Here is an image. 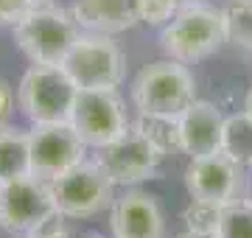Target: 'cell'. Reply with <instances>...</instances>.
<instances>
[{
    "label": "cell",
    "instance_id": "1",
    "mask_svg": "<svg viewBox=\"0 0 252 238\" xmlns=\"http://www.w3.org/2000/svg\"><path fill=\"white\" fill-rule=\"evenodd\" d=\"M174 143V120H149L129 123L124 135L112 143L93 149V160L104 168L115 188H137L140 182L157 179Z\"/></svg>",
    "mask_w": 252,
    "mask_h": 238
},
{
    "label": "cell",
    "instance_id": "2",
    "mask_svg": "<svg viewBox=\"0 0 252 238\" xmlns=\"http://www.w3.org/2000/svg\"><path fill=\"white\" fill-rule=\"evenodd\" d=\"M196 98V79L188 64L177 59H157L146 64L132 82V104L140 118L174 120Z\"/></svg>",
    "mask_w": 252,
    "mask_h": 238
},
{
    "label": "cell",
    "instance_id": "3",
    "mask_svg": "<svg viewBox=\"0 0 252 238\" xmlns=\"http://www.w3.org/2000/svg\"><path fill=\"white\" fill-rule=\"evenodd\" d=\"M160 45L168 59L182 64H196L213 56L224 45V26L221 9L210 3H190L182 6L160 31Z\"/></svg>",
    "mask_w": 252,
    "mask_h": 238
},
{
    "label": "cell",
    "instance_id": "4",
    "mask_svg": "<svg viewBox=\"0 0 252 238\" xmlns=\"http://www.w3.org/2000/svg\"><path fill=\"white\" fill-rule=\"evenodd\" d=\"M81 28L73 11L39 3L14 26V42L31 64H62Z\"/></svg>",
    "mask_w": 252,
    "mask_h": 238
},
{
    "label": "cell",
    "instance_id": "5",
    "mask_svg": "<svg viewBox=\"0 0 252 238\" xmlns=\"http://www.w3.org/2000/svg\"><path fill=\"white\" fill-rule=\"evenodd\" d=\"M79 87L62 70V64H31L17 87V104L31 126L70 123Z\"/></svg>",
    "mask_w": 252,
    "mask_h": 238
},
{
    "label": "cell",
    "instance_id": "6",
    "mask_svg": "<svg viewBox=\"0 0 252 238\" xmlns=\"http://www.w3.org/2000/svg\"><path fill=\"white\" fill-rule=\"evenodd\" d=\"M51 193L59 219H93L109 210L115 199V185L93 157L81 160L70 171L51 179Z\"/></svg>",
    "mask_w": 252,
    "mask_h": 238
},
{
    "label": "cell",
    "instance_id": "7",
    "mask_svg": "<svg viewBox=\"0 0 252 238\" xmlns=\"http://www.w3.org/2000/svg\"><path fill=\"white\" fill-rule=\"evenodd\" d=\"M62 70L79 90L118 87L126 79V56L109 34L81 31L62 62Z\"/></svg>",
    "mask_w": 252,
    "mask_h": 238
},
{
    "label": "cell",
    "instance_id": "8",
    "mask_svg": "<svg viewBox=\"0 0 252 238\" xmlns=\"http://www.w3.org/2000/svg\"><path fill=\"white\" fill-rule=\"evenodd\" d=\"M56 216L59 213H56V202L48 179L26 174L0 185V227L3 230L28 236L42 224L54 221Z\"/></svg>",
    "mask_w": 252,
    "mask_h": 238
},
{
    "label": "cell",
    "instance_id": "9",
    "mask_svg": "<svg viewBox=\"0 0 252 238\" xmlns=\"http://www.w3.org/2000/svg\"><path fill=\"white\" fill-rule=\"evenodd\" d=\"M129 123L132 120L126 118L118 87H93L76 92L70 126L79 132V138L87 143L90 151L112 143L118 135H124Z\"/></svg>",
    "mask_w": 252,
    "mask_h": 238
},
{
    "label": "cell",
    "instance_id": "10",
    "mask_svg": "<svg viewBox=\"0 0 252 238\" xmlns=\"http://www.w3.org/2000/svg\"><path fill=\"white\" fill-rule=\"evenodd\" d=\"M28 157L31 174L51 182L54 177L87 160L90 149L70 123H42L28 132Z\"/></svg>",
    "mask_w": 252,
    "mask_h": 238
},
{
    "label": "cell",
    "instance_id": "11",
    "mask_svg": "<svg viewBox=\"0 0 252 238\" xmlns=\"http://www.w3.org/2000/svg\"><path fill=\"white\" fill-rule=\"evenodd\" d=\"M250 171L233 163L227 154L213 151L205 157H190L185 165V191L190 199H207L227 205L247 196Z\"/></svg>",
    "mask_w": 252,
    "mask_h": 238
},
{
    "label": "cell",
    "instance_id": "12",
    "mask_svg": "<svg viewBox=\"0 0 252 238\" xmlns=\"http://www.w3.org/2000/svg\"><path fill=\"white\" fill-rule=\"evenodd\" d=\"M112 238H165V213L143 188H124L109 205Z\"/></svg>",
    "mask_w": 252,
    "mask_h": 238
},
{
    "label": "cell",
    "instance_id": "13",
    "mask_svg": "<svg viewBox=\"0 0 252 238\" xmlns=\"http://www.w3.org/2000/svg\"><path fill=\"white\" fill-rule=\"evenodd\" d=\"M221 126L224 112L210 101L193 98L185 110L174 118V143L177 151L190 157H205L219 151L221 146Z\"/></svg>",
    "mask_w": 252,
    "mask_h": 238
},
{
    "label": "cell",
    "instance_id": "14",
    "mask_svg": "<svg viewBox=\"0 0 252 238\" xmlns=\"http://www.w3.org/2000/svg\"><path fill=\"white\" fill-rule=\"evenodd\" d=\"M70 11L81 31L109 34V37L124 34L140 23L137 0H76Z\"/></svg>",
    "mask_w": 252,
    "mask_h": 238
},
{
    "label": "cell",
    "instance_id": "15",
    "mask_svg": "<svg viewBox=\"0 0 252 238\" xmlns=\"http://www.w3.org/2000/svg\"><path fill=\"white\" fill-rule=\"evenodd\" d=\"M31 174V157H28V132L14 126H0V185Z\"/></svg>",
    "mask_w": 252,
    "mask_h": 238
},
{
    "label": "cell",
    "instance_id": "16",
    "mask_svg": "<svg viewBox=\"0 0 252 238\" xmlns=\"http://www.w3.org/2000/svg\"><path fill=\"white\" fill-rule=\"evenodd\" d=\"M221 154H227L233 163L241 168L252 171V118L247 112H233L224 115V126H221Z\"/></svg>",
    "mask_w": 252,
    "mask_h": 238
},
{
    "label": "cell",
    "instance_id": "17",
    "mask_svg": "<svg viewBox=\"0 0 252 238\" xmlns=\"http://www.w3.org/2000/svg\"><path fill=\"white\" fill-rule=\"evenodd\" d=\"M224 42L252 51V0H227L221 6Z\"/></svg>",
    "mask_w": 252,
    "mask_h": 238
},
{
    "label": "cell",
    "instance_id": "18",
    "mask_svg": "<svg viewBox=\"0 0 252 238\" xmlns=\"http://www.w3.org/2000/svg\"><path fill=\"white\" fill-rule=\"evenodd\" d=\"M213 238H252V199L241 196L221 208L219 230Z\"/></svg>",
    "mask_w": 252,
    "mask_h": 238
},
{
    "label": "cell",
    "instance_id": "19",
    "mask_svg": "<svg viewBox=\"0 0 252 238\" xmlns=\"http://www.w3.org/2000/svg\"><path fill=\"white\" fill-rule=\"evenodd\" d=\"M221 208L216 202L207 199H190L182 210V221H185V233H196V236H216L219 219H221Z\"/></svg>",
    "mask_w": 252,
    "mask_h": 238
},
{
    "label": "cell",
    "instance_id": "20",
    "mask_svg": "<svg viewBox=\"0 0 252 238\" xmlns=\"http://www.w3.org/2000/svg\"><path fill=\"white\" fill-rule=\"evenodd\" d=\"M177 11L180 0H137V20L152 28H162Z\"/></svg>",
    "mask_w": 252,
    "mask_h": 238
},
{
    "label": "cell",
    "instance_id": "21",
    "mask_svg": "<svg viewBox=\"0 0 252 238\" xmlns=\"http://www.w3.org/2000/svg\"><path fill=\"white\" fill-rule=\"evenodd\" d=\"M42 0H0V26H17L31 9H36Z\"/></svg>",
    "mask_w": 252,
    "mask_h": 238
},
{
    "label": "cell",
    "instance_id": "22",
    "mask_svg": "<svg viewBox=\"0 0 252 238\" xmlns=\"http://www.w3.org/2000/svg\"><path fill=\"white\" fill-rule=\"evenodd\" d=\"M26 238H76L70 233V230L64 227L62 221H59V216H56L54 221H48V224H42L39 230H34V233H28Z\"/></svg>",
    "mask_w": 252,
    "mask_h": 238
},
{
    "label": "cell",
    "instance_id": "23",
    "mask_svg": "<svg viewBox=\"0 0 252 238\" xmlns=\"http://www.w3.org/2000/svg\"><path fill=\"white\" fill-rule=\"evenodd\" d=\"M11 112H14V95H11L9 84L0 79V126L11 118Z\"/></svg>",
    "mask_w": 252,
    "mask_h": 238
},
{
    "label": "cell",
    "instance_id": "24",
    "mask_svg": "<svg viewBox=\"0 0 252 238\" xmlns=\"http://www.w3.org/2000/svg\"><path fill=\"white\" fill-rule=\"evenodd\" d=\"M244 112L252 118V87H250V92H247V98H244Z\"/></svg>",
    "mask_w": 252,
    "mask_h": 238
},
{
    "label": "cell",
    "instance_id": "25",
    "mask_svg": "<svg viewBox=\"0 0 252 238\" xmlns=\"http://www.w3.org/2000/svg\"><path fill=\"white\" fill-rule=\"evenodd\" d=\"M180 238H210V236H196V233H182Z\"/></svg>",
    "mask_w": 252,
    "mask_h": 238
},
{
    "label": "cell",
    "instance_id": "26",
    "mask_svg": "<svg viewBox=\"0 0 252 238\" xmlns=\"http://www.w3.org/2000/svg\"><path fill=\"white\" fill-rule=\"evenodd\" d=\"M190 3H202V0H180V9L182 6H190Z\"/></svg>",
    "mask_w": 252,
    "mask_h": 238
},
{
    "label": "cell",
    "instance_id": "27",
    "mask_svg": "<svg viewBox=\"0 0 252 238\" xmlns=\"http://www.w3.org/2000/svg\"><path fill=\"white\" fill-rule=\"evenodd\" d=\"M247 196L252 199V171H250V188H247Z\"/></svg>",
    "mask_w": 252,
    "mask_h": 238
},
{
    "label": "cell",
    "instance_id": "28",
    "mask_svg": "<svg viewBox=\"0 0 252 238\" xmlns=\"http://www.w3.org/2000/svg\"><path fill=\"white\" fill-rule=\"evenodd\" d=\"M76 238H101V236H95V233H87V236H76Z\"/></svg>",
    "mask_w": 252,
    "mask_h": 238
}]
</instances>
